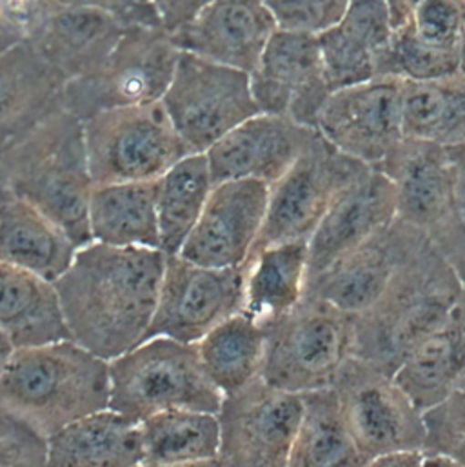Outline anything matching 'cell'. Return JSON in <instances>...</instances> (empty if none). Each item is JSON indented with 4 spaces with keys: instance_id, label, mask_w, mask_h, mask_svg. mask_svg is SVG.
Segmentation results:
<instances>
[{
    "instance_id": "cell-40",
    "label": "cell",
    "mask_w": 465,
    "mask_h": 467,
    "mask_svg": "<svg viewBox=\"0 0 465 467\" xmlns=\"http://www.w3.org/2000/svg\"><path fill=\"white\" fill-rule=\"evenodd\" d=\"M0 466H47V439L0 411Z\"/></svg>"
},
{
    "instance_id": "cell-24",
    "label": "cell",
    "mask_w": 465,
    "mask_h": 467,
    "mask_svg": "<svg viewBox=\"0 0 465 467\" xmlns=\"http://www.w3.org/2000/svg\"><path fill=\"white\" fill-rule=\"evenodd\" d=\"M393 35L386 0H351L344 16L318 33L331 91L378 77V62Z\"/></svg>"
},
{
    "instance_id": "cell-36",
    "label": "cell",
    "mask_w": 465,
    "mask_h": 467,
    "mask_svg": "<svg viewBox=\"0 0 465 467\" xmlns=\"http://www.w3.org/2000/svg\"><path fill=\"white\" fill-rule=\"evenodd\" d=\"M197 349L212 382L230 395L260 377L265 329L240 311L201 338Z\"/></svg>"
},
{
    "instance_id": "cell-33",
    "label": "cell",
    "mask_w": 465,
    "mask_h": 467,
    "mask_svg": "<svg viewBox=\"0 0 465 467\" xmlns=\"http://www.w3.org/2000/svg\"><path fill=\"white\" fill-rule=\"evenodd\" d=\"M300 395L302 417L287 466H364L333 386Z\"/></svg>"
},
{
    "instance_id": "cell-39",
    "label": "cell",
    "mask_w": 465,
    "mask_h": 467,
    "mask_svg": "<svg viewBox=\"0 0 465 467\" xmlns=\"http://www.w3.org/2000/svg\"><path fill=\"white\" fill-rule=\"evenodd\" d=\"M60 5V0H0V36L9 46L36 40Z\"/></svg>"
},
{
    "instance_id": "cell-15",
    "label": "cell",
    "mask_w": 465,
    "mask_h": 467,
    "mask_svg": "<svg viewBox=\"0 0 465 467\" xmlns=\"http://www.w3.org/2000/svg\"><path fill=\"white\" fill-rule=\"evenodd\" d=\"M249 75L260 113L289 117L316 130L333 93L326 80L316 33L278 27Z\"/></svg>"
},
{
    "instance_id": "cell-4",
    "label": "cell",
    "mask_w": 465,
    "mask_h": 467,
    "mask_svg": "<svg viewBox=\"0 0 465 467\" xmlns=\"http://www.w3.org/2000/svg\"><path fill=\"white\" fill-rule=\"evenodd\" d=\"M0 182L55 221L77 247L93 242L88 208L95 182L84 124L64 106L0 151Z\"/></svg>"
},
{
    "instance_id": "cell-22",
    "label": "cell",
    "mask_w": 465,
    "mask_h": 467,
    "mask_svg": "<svg viewBox=\"0 0 465 467\" xmlns=\"http://www.w3.org/2000/svg\"><path fill=\"white\" fill-rule=\"evenodd\" d=\"M395 219L397 197L391 181L378 168L367 166L336 195L309 236V275L326 269Z\"/></svg>"
},
{
    "instance_id": "cell-44",
    "label": "cell",
    "mask_w": 465,
    "mask_h": 467,
    "mask_svg": "<svg viewBox=\"0 0 465 467\" xmlns=\"http://www.w3.org/2000/svg\"><path fill=\"white\" fill-rule=\"evenodd\" d=\"M424 450H397L375 459L369 466H422Z\"/></svg>"
},
{
    "instance_id": "cell-6",
    "label": "cell",
    "mask_w": 465,
    "mask_h": 467,
    "mask_svg": "<svg viewBox=\"0 0 465 467\" xmlns=\"http://www.w3.org/2000/svg\"><path fill=\"white\" fill-rule=\"evenodd\" d=\"M353 322L355 315L305 293L296 307L265 327L260 377L293 393L333 386L353 357Z\"/></svg>"
},
{
    "instance_id": "cell-23",
    "label": "cell",
    "mask_w": 465,
    "mask_h": 467,
    "mask_svg": "<svg viewBox=\"0 0 465 467\" xmlns=\"http://www.w3.org/2000/svg\"><path fill=\"white\" fill-rule=\"evenodd\" d=\"M66 82L35 42L0 51V151L64 106Z\"/></svg>"
},
{
    "instance_id": "cell-50",
    "label": "cell",
    "mask_w": 465,
    "mask_h": 467,
    "mask_svg": "<svg viewBox=\"0 0 465 467\" xmlns=\"http://www.w3.org/2000/svg\"><path fill=\"white\" fill-rule=\"evenodd\" d=\"M464 2H465V0H464Z\"/></svg>"
},
{
    "instance_id": "cell-31",
    "label": "cell",
    "mask_w": 465,
    "mask_h": 467,
    "mask_svg": "<svg viewBox=\"0 0 465 467\" xmlns=\"http://www.w3.org/2000/svg\"><path fill=\"white\" fill-rule=\"evenodd\" d=\"M157 181L95 184L89 208L93 242L160 249Z\"/></svg>"
},
{
    "instance_id": "cell-27",
    "label": "cell",
    "mask_w": 465,
    "mask_h": 467,
    "mask_svg": "<svg viewBox=\"0 0 465 467\" xmlns=\"http://www.w3.org/2000/svg\"><path fill=\"white\" fill-rule=\"evenodd\" d=\"M395 379L422 413L465 389V298L406 357Z\"/></svg>"
},
{
    "instance_id": "cell-43",
    "label": "cell",
    "mask_w": 465,
    "mask_h": 467,
    "mask_svg": "<svg viewBox=\"0 0 465 467\" xmlns=\"http://www.w3.org/2000/svg\"><path fill=\"white\" fill-rule=\"evenodd\" d=\"M212 0H151L160 27L170 35L190 24Z\"/></svg>"
},
{
    "instance_id": "cell-41",
    "label": "cell",
    "mask_w": 465,
    "mask_h": 467,
    "mask_svg": "<svg viewBox=\"0 0 465 467\" xmlns=\"http://www.w3.org/2000/svg\"><path fill=\"white\" fill-rule=\"evenodd\" d=\"M64 5H89L113 13L124 24H144V26H159V16L151 0H60Z\"/></svg>"
},
{
    "instance_id": "cell-29",
    "label": "cell",
    "mask_w": 465,
    "mask_h": 467,
    "mask_svg": "<svg viewBox=\"0 0 465 467\" xmlns=\"http://www.w3.org/2000/svg\"><path fill=\"white\" fill-rule=\"evenodd\" d=\"M0 331L15 348L69 338L55 282L0 262Z\"/></svg>"
},
{
    "instance_id": "cell-21",
    "label": "cell",
    "mask_w": 465,
    "mask_h": 467,
    "mask_svg": "<svg viewBox=\"0 0 465 467\" xmlns=\"http://www.w3.org/2000/svg\"><path fill=\"white\" fill-rule=\"evenodd\" d=\"M276 29L264 0H212L171 38L181 51L251 73Z\"/></svg>"
},
{
    "instance_id": "cell-7",
    "label": "cell",
    "mask_w": 465,
    "mask_h": 467,
    "mask_svg": "<svg viewBox=\"0 0 465 467\" xmlns=\"http://www.w3.org/2000/svg\"><path fill=\"white\" fill-rule=\"evenodd\" d=\"M82 124L95 184L157 181L193 153L162 100L100 111Z\"/></svg>"
},
{
    "instance_id": "cell-14",
    "label": "cell",
    "mask_w": 465,
    "mask_h": 467,
    "mask_svg": "<svg viewBox=\"0 0 465 467\" xmlns=\"http://www.w3.org/2000/svg\"><path fill=\"white\" fill-rule=\"evenodd\" d=\"M316 130L342 153L377 168L404 135V78L384 75L329 95Z\"/></svg>"
},
{
    "instance_id": "cell-45",
    "label": "cell",
    "mask_w": 465,
    "mask_h": 467,
    "mask_svg": "<svg viewBox=\"0 0 465 467\" xmlns=\"http://www.w3.org/2000/svg\"><path fill=\"white\" fill-rule=\"evenodd\" d=\"M451 161L455 164V173H457V202H459V212L460 217L465 219V142L459 146L448 148Z\"/></svg>"
},
{
    "instance_id": "cell-37",
    "label": "cell",
    "mask_w": 465,
    "mask_h": 467,
    "mask_svg": "<svg viewBox=\"0 0 465 467\" xmlns=\"http://www.w3.org/2000/svg\"><path fill=\"white\" fill-rule=\"evenodd\" d=\"M426 451L442 453L465 466V389L426 410Z\"/></svg>"
},
{
    "instance_id": "cell-13",
    "label": "cell",
    "mask_w": 465,
    "mask_h": 467,
    "mask_svg": "<svg viewBox=\"0 0 465 467\" xmlns=\"http://www.w3.org/2000/svg\"><path fill=\"white\" fill-rule=\"evenodd\" d=\"M245 269L212 267L168 254L157 309L146 338L170 337L197 344L243 307Z\"/></svg>"
},
{
    "instance_id": "cell-16",
    "label": "cell",
    "mask_w": 465,
    "mask_h": 467,
    "mask_svg": "<svg viewBox=\"0 0 465 467\" xmlns=\"http://www.w3.org/2000/svg\"><path fill=\"white\" fill-rule=\"evenodd\" d=\"M377 168L395 188L397 219L433 234L460 217L455 164L446 146L404 137Z\"/></svg>"
},
{
    "instance_id": "cell-48",
    "label": "cell",
    "mask_w": 465,
    "mask_h": 467,
    "mask_svg": "<svg viewBox=\"0 0 465 467\" xmlns=\"http://www.w3.org/2000/svg\"><path fill=\"white\" fill-rule=\"evenodd\" d=\"M460 73L465 75V38L464 44H462V55H460Z\"/></svg>"
},
{
    "instance_id": "cell-1",
    "label": "cell",
    "mask_w": 465,
    "mask_h": 467,
    "mask_svg": "<svg viewBox=\"0 0 465 467\" xmlns=\"http://www.w3.org/2000/svg\"><path fill=\"white\" fill-rule=\"evenodd\" d=\"M166 253L151 247L89 242L55 280L69 338L113 360L146 340Z\"/></svg>"
},
{
    "instance_id": "cell-47",
    "label": "cell",
    "mask_w": 465,
    "mask_h": 467,
    "mask_svg": "<svg viewBox=\"0 0 465 467\" xmlns=\"http://www.w3.org/2000/svg\"><path fill=\"white\" fill-rule=\"evenodd\" d=\"M13 351H15V346H13V344H11V340H9V338L0 331V373L4 371L5 364L9 362V358H11Z\"/></svg>"
},
{
    "instance_id": "cell-25",
    "label": "cell",
    "mask_w": 465,
    "mask_h": 467,
    "mask_svg": "<svg viewBox=\"0 0 465 467\" xmlns=\"http://www.w3.org/2000/svg\"><path fill=\"white\" fill-rule=\"evenodd\" d=\"M77 249L55 221L0 182V262L55 282L69 267Z\"/></svg>"
},
{
    "instance_id": "cell-3",
    "label": "cell",
    "mask_w": 465,
    "mask_h": 467,
    "mask_svg": "<svg viewBox=\"0 0 465 467\" xmlns=\"http://www.w3.org/2000/svg\"><path fill=\"white\" fill-rule=\"evenodd\" d=\"M109 408V362L71 338L15 348L0 373V411L44 439Z\"/></svg>"
},
{
    "instance_id": "cell-10",
    "label": "cell",
    "mask_w": 465,
    "mask_h": 467,
    "mask_svg": "<svg viewBox=\"0 0 465 467\" xmlns=\"http://www.w3.org/2000/svg\"><path fill=\"white\" fill-rule=\"evenodd\" d=\"M162 104L193 153H206L238 124L260 113L247 71L188 51H181Z\"/></svg>"
},
{
    "instance_id": "cell-42",
    "label": "cell",
    "mask_w": 465,
    "mask_h": 467,
    "mask_svg": "<svg viewBox=\"0 0 465 467\" xmlns=\"http://www.w3.org/2000/svg\"><path fill=\"white\" fill-rule=\"evenodd\" d=\"M442 251L465 291V219L459 217L450 224L428 234Z\"/></svg>"
},
{
    "instance_id": "cell-35",
    "label": "cell",
    "mask_w": 465,
    "mask_h": 467,
    "mask_svg": "<svg viewBox=\"0 0 465 467\" xmlns=\"http://www.w3.org/2000/svg\"><path fill=\"white\" fill-rule=\"evenodd\" d=\"M404 135L446 148L465 142V75L404 78Z\"/></svg>"
},
{
    "instance_id": "cell-9",
    "label": "cell",
    "mask_w": 465,
    "mask_h": 467,
    "mask_svg": "<svg viewBox=\"0 0 465 467\" xmlns=\"http://www.w3.org/2000/svg\"><path fill=\"white\" fill-rule=\"evenodd\" d=\"M333 389L364 466L397 450H424V415L395 375L351 357L336 373Z\"/></svg>"
},
{
    "instance_id": "cell-38",
    "label": "cell",
    "mask_w": 465,
    "mask_h": 467,
    "mask_svg": "<svg viewBox=\"0 0 465 467\" xmlns=\"http://www.w3.org/2000/svg\"><path fill=\"white\" fill-rule=\"evenodd\" d=\"M280 29L322 33L335 26L351 0H264Z\"/></svg>"
},
{
    "instance_id": "cell-30",
    "label": "cell",
    "mask_w": 465,
    "mask_h": 467,
    "mask_svg": "<svg viewBox=\"0 0 465 467\" xmlns=\"http://www.w3.org/2000/svg\"><path fill=\"white\" fill-rule=\"evenodd\" d=\"M243 307L264 329L285 317L305 295L309 275L307 240L271 244L245 264Z\"/></svg>"
},
{
    "instance_id": "cell-19",
    "label": "cell",
    "mask_w": 465,
    "mask_h": 467,
    "mask_svg": "<svg viewBox=\"0 0 465 467\" xmlns=\"http://www.w3.org/2000/svg\"><path fill=\"white\" fill-rule=\"evenodd\" d=\"M315 133V128L289 117L256 113L206 151L213 182L253 179L271 186L296 162Z\"/></svg>"
},
{
    "instance_id": "cell-34",
    "label": "cell",
    "mask_w": 465,
    "mask_h": 467,
    "mask_svg": "<svg viewBox=\"0 0 465 467\" xmlns=\"http://www.w3.org/2000/svg\"><path fill=\"white\" fill-rule=\"evenodd\" d=\"M213 186L206 153H190L157 179L160 249L166 254L181 253L202 215Z\"/></svg>"
},
{
    "instance_id": "cell-46",
    "label": "cell",
    "mask_w": 465,
    "mask_h": 467,
    "mask_svg": "<svg viewBox=\"0 0 465 467\" xmlns=\"http://www.w3.org/2000/svg\"><path fill=\"white\" fill-rule=\"evenodd\" d=\"M420 2L422 0H386L393 29L406 24L411 18V15L415 13V9L418 7Z\"/></svg>"
},
{
    "instance_id": "cell-5",
    "label": "cell",
    "mask_w": 465,
    "mask_h": 467,
    "mask_svg": "<svg viewBox=\"0 0 465 467\" xmlns=\"http://www.w3.org/2000/svg\"><path fill=\"white\" fill-rule=\"evenodd\" d=\"M222 399L197 344L151 337L109 360V408L139 422L166 410L219 413Z\"/></svg>"
},
{
    "instance_id": "cell-8",
    "label": "cell",
    "mask_w": 465,
    "mask_h": 467,
    "mask_svg": "<svg viewBox=\"0 0 465 467\" xmlns=\"http://www.w3.org/2000/svg\"><path fill=\"white\" fill-rule=\"evenodd\" d=\"M181 49L159 26L131 24L91 73L66 82L62 104L86 120L100 111L159 102L173 78Z\"/></svg>"
},
{
    "instance_id": "cell-18",
    "label": "cell",
    "mask_w": 465,
    "mask_h": 467,
    "mask_svg": "<svg viewBox=\"0 0 465 467\" xmlns=\"http://www.w3.org/2000/svg\"><path fill=\"white\" fill-rule=\"evenodd\" d=\"M464 38V0H422L411 18L393 29L378 77L431 80L459 73Z\"/></svg>"
},
{
    "instance_id": "cell-17",
    "label": "cell",
    "mask_w": 465,
    "mask_h": 467,
    "mask_svg": "<svg viewBox=\"0 0 465 467\" xmlns=\"http://www.w3.org/2000/svg\"><path fill=\"white\" fill-rule=\"evenodd\" d=\"M269 184L238 179L217 182L199 223L184 242V258L212 267H240L262 230Z\"/></svg>"
},
{
    "instance_id": "cell-12",
    "label": "cell",
    "mask_w": 465,
    "mask_h": 467,
    "mask_svg": "<svg viewBox=\"0 0 465 467\" xmlns=\"http://www.w3.org/2000/svg\"><path fill=\"white\" fill-rule=\"evenodd\" d=\"M219 466L285 467L302 417V395L262 377L224 395Z\"/></svg>"
},
{
    "instance_id": "cell-49",
    "label": "cell",
    "mask_w": 465,
    "mask_h": 467,
    "mask_svg": "<svg viewBox=\"0 0 465 467\" xmlns=\"http://www.w3.org/2000/svg\"><path fill=\"white\" fill-rule=\"evenodd\" d=\"M7 47H11V46H9V44L0 36V51H4V49H7Z\"/></svg>"
},
{
    "instance_id": "cell-32",
    "label": "cell",
    "mask_w": 465,
    "mask_h": 467,
    "mask_svg": "<svg viewBox=\"0 0 465 467\" xmlns=\"http://www.w3.org/2000/svg\"><path fill=\"white\" fill-rule=\"evenodd\" d=\"M142 466H219L217 413L166 410L140 422Z\"/></svg>"
},
{
    "instance_id": "cell-20",
    "label": "cell",
    "mask_w": 465,
    "mask_h": 467,
    "mask_svg": "<svg viewBox=\"0 0 465 467\" xmlns=\"http://www.w3.org/2000/svg\"><path fill=\"white\" fill-rule=\"evenodd\" d=\"M418 228L395 219L326 269L309 275L305 293L351 315L366 311L382 295Z\"/></svg>"
},
{
    "instance_id": "cell-2",
    "label": "cell",
    "mask_w": 465,
    "mask_h": 467,
    "mask_svg": "<svg viewBox=\"0 0 465 467\" xmlns=\"http://www.w3.org/2000/svg\"><path fill=\"white\" fill-rule=\"evenodd\" d=\"M464 298L457 273L433 238L420 230L382 295L355 315L353 357L395 375Z\"/></svg>"
},
{
    "instance_id": "cell-28",
    "label": "cell",
    "mask_w": 465,
    "mask_h": 467,
    "mask_svg": "<svg viewBox=\"0 0 465 467\" xmlns=\"http://www.w3.org/2000/svg\"><path fill=\"white\" fill-rule=\"evenodd\" d=\"M140 422L104 408L47 439V466H142Z\"/></svg>"
},
{
    "instance_id": "cell-11",
    "label": "cell",
    "mask_w": 465,
    "mask_h": 467,
    "mask_svg": "<svg viewBox=\"0 0 465 467\" xmlns=\"http://www.w3.org/2000/svg\"><path fill=\"white\" fill-rule=\"evenodd\" d=\"M366 168L316 130L296 162L269 186L265 219L249 258L271 244L309 240L336 195Z\"/></svg>"
},
{
    "instance_id": "cell-26",
    "label": "cell",
    "mask_w": 465,
    "mask_h": 467,
    "mask_svg": "<svg viewBox=\"0 0 465 467\" xmlns=\"http://www.w3.org/2000/svg\"><path fill=\"white\" fill-rule=\"evenodd\" d=\"M128 24L89 5H60L35 42L40 53L67 78L95 71L117 47Z\"/></svg>"
}]
</instances>
